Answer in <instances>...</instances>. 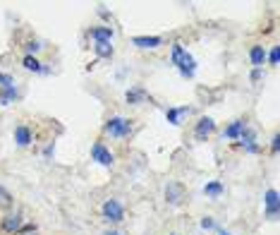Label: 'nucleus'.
Wrapping results in <instances>:
<instances>
[{"label":"nucleus","instance_id":"f8f14e48","mask_svg":"<svg viewBox=\"0 0 280 235\" xmlns=\"http://www.w3.org/2000/svg\"><path fill=\"white\" fill-rule=\"evenodd\" d=\"M14 142H17L19 147H27L29 142H31V132H29V127L19 125V127L14 130Z\"/></svg>","mask_w":280,"mask_h":235},{"label":"nucleus","instance_id":"4be33fe9","mask_svg":"<svg viewBox=\"0 0 280 235\" xmlns=\"http://www.w3.org/2000/svg\"><path fill=\"white\" fill-rule=\"evenodd\" d=\"M268 60H271V65H278V60H280V48H278V46H273V48H271Z\"/></svg>","mask_w":280,"mask_h":235},{"label":"nucleus","instance_id":"c85d7f7f","mask_svg":"<svg viewBox=\"0 0 280 235\" xmlns=\"http://www.w3.org/2000/svg\"><path fill=\"white\" fill-rule=\"evenodd\" d=\"M173 235H175V233H173Z\"/></svg>","mask_w":280,"mask_h":235},{"label":"nucleus","instance_id":"cd10ccee","mask_svg":"<svg viewBox=\"0 0 280 235\" xmlns=\"http://www.w3.org/2000/svg\"><path fill=\"white\" fill-rule=\"evenodd\" d=\"M218 235H230V233H225V231H220V233H218Z\"/></svg>","mask_w":280,"mask_h":235},{"label":"nucleus","instance_id":"0eeeda50","mask_svg":"<svg viewBox=\"0 0 280 235\" xmlns=\"http://www.w3.org/2000/svg\"><path fill=\"white\" fill-rule=\"evenodd\" d=\"M266 209H268V219L278 216V192L276 190H268L266 192Z\"/></svg>","mask_w":280,"mask_h":235},{"label":"nucleus","instance_id":"412c9836","mask_svg":"<svg viewBox=\"0 0 280 235\" xmlns=\"http://www.w3.org/2000/svg\"><path fill=\"white\" fill-rule=\"evenodd\" d=\"M14 96H17V91H14V86L10 84V86H5V94H2V98H0V101H2V103H10Z\"/></svg>","mask_w":280,"mask_h":235},{"label":"nucleus","instance_id":"2eb2a0df","mask_svg":"<svg viewBox=\"0 0 280 235\" xmlns=\"http://www.w3.org/2000/svg\"><path fill=\"white\" fill-rule=\"evenodd\" d=\"M204 192L209 194V197H218V194L223 192V185H220V182H209V185L204 187Z\"/></svg>","mask_w":280,"mask_h":235},{"label":"nucleus","instance_id":"a878e982","mask_svg":"<svg viewBox=\"0 0 280 235\" xmlns=\"http://www.w3.org/2000/svg\"><path fill=\"white\" fill-rule=\"evenodd\" d=\"M27 48H29V51H34V53H36V51H39V48H41V46H39V43H29V46H27Z\"/></svg>","mask_w":280,"mask_h":235},{"label":"nucleus","instance_id":"9b49d317","mask_svg":"<svg viewBox=\"0 0 280 235\" xmlns=\"http://www.w3.org/2000/svg\"><path fill=\"white\" fill-rule=\"evenodd\" d=\"M240 137H242V144L247 147V152H256L259 147L254 144V130H249V127H242V132H240Z\"/></svg>","mask_w":280,"mask_h":235},{"label":"nucleus","instance_id":"bb28decb","mask_svg":"<svg viewBox=\"0 0 280 235\" xmlns=\"http://www.w3.org/2000/svg\"><path fill=\"white\" fill-rule=\"evenodd\" d=\"M106 235H122V233H118V231H108Z\"/></svg>","mask_w":280,"mask_h":235},{"label":"nucleus","instance_id":"1a4fd4ad","mask_svg":"<svg viewBox=\"0 0 280 235\" xmlns=\"http://www.w3.org/2000/svg\"><path fill=\"white\" fill-rule=\"evenodd\" d=\"M19 226H22V216H19V214H10V216H5V221H2V231L17 233Z\"/></svg>","mask_w":280,"mask_h":235},{"label":"nucleus","instance_id":"f03ea898","mask_svg":"<svg viewBox=\"0 0 280 235\" xmlns=\"http://www.w3.org/2000/svg\"><path fill=\"white\" fill-rule=\"evenodd\" d=\"M106 132L113 135V137H125V135H130V120H125V118H110L106 123Z\"/></svg>","mask_w":280,"mask_h":235},{"label":"nucleus","instance_id":"6e6552de","mask_svg":"<svg viewBox=\"0 0 280 235\" xmlns=\"http://www.w3.org/2000/svg\"><path fill=\"white\" fill-rule=\"evenodd\" d=\"M91 36L96 39V43H110V41H113V29H110V27L91 29Z\"/></svg>","mask_w":280,"mask_h":235},{"label":"nucleus","instance_id":"9d476101","mask_svg":"<svg viewBox=\"0 0 280 235\" xmlns=\"http://www.w3.org/2000/svg\"><path fill=\"white\" fill-rule=\"evenodd\" d=\"M132 41L139 48H156V46H160V36H134Z\"/></svg>","mask_w":280,"mask_h":235},{"label":"nucleus","instance_id":"ddd939ff","mask_svg":"<svg viewBox=\"0 0 280 235\" xmlns=\"http://www.w3.org/2000/svg\"><path fill=\"white\" fill-rule=\"evenodd\" d=\"M249 58H252V65L261 68V65H264V60H266V51H264L261 46H254L252 51H249Z\"/></svg>","mask_w":280,"mask_h":235},{"label":"nucleus","instance_id":"423d86ee","mask_svg":"<svg viewBox=\"0 0 280 235\" xmlns=\"http://www.w3.org/2000/svg\"><path fill=\"white\" fill-rule=\"evenodd\" d=\"M213 130H215V123L211 118H201L199 125H197V130H194V135H197V139H206Z\"/></svg>","mask_w":280,"mask_h":235},{"label":"nucleus","instance_id":"b1692460","mask_svg":"<svg viewBox=\"0 0 280 235\" xmlns=\"http://www.w3.org/2000/svg\"><path fill=\"white\" fill-rule=\"evenodd\" d=\"M271 149H273V154H278V149H280V137H278V135L273 137V144H271Z\"/></svg>","mask_w":280,"mask_h":235},{"label":"nucleus","instance_id":"6ab92c4d","mask_svg":"<svg viewBox=\"0 0 280 235\" xmlns=\"http://www.w3.org/2000/svg\"><path fill=\"white\" fill-rule=\"evenodd\" d=\"M24 68H27V70H34V72H43V68H41V63L36 60V58H31V56L24 58Z\"/></svg>","mask_w":280,"mask_h":235},{"label":"nucleus","instance_id":"39448f33","mask_svg":"<svg viewBox=\"0 0 280 235\" xmlns=\"http://www.w3.org/2000/svg\"><path fill=\"white\" fill-rule=\"evenodd\" d=\"M165 197H168V202H170V204L177 207V204L185 199V187H182L180 182H170V185L165 187Z\"/></svg>","mask_w":280,"mask_h":235},{"label":"nucleus","instance_id":"dca6fc26","mask_svg":"<svg viewBox=\"0 0 280 235\" xmlns=\"http://www.w3.org/2000/svg\"><path fill=\"white\" fill-rule=\"evenodd\" d=\"M10 207H12V194L0 187V209H10Z\"/></svg>","mask_w":280,"mask_h":235},{"label":"nucleus","instance_id":"393cba45","mask_svg":"<svg viewBox=\"0 0 280 235\" xmlns=\"http://www.w3.org/2000/svg\"><path fill=\"white\" fill-rule=\"evenodd\" d=\"M0 84H2V86H10V84H12V79H10L7 75H0Z\"/></svg>","mask_w":280,"mask_h":235},{"label":"nucleus","instance_id":"5701e85b","mask_svg":"<svg viewBox=\"0 0 280 235\" xmlns=\"http://www.w3.org/2000/svg\"><path fill=\"white\" fill-rule=\"evenodd\" d=\"M201 226H204V228H206V231H211V228H215L213 219H204V221H201Z\"/></svg>","mask_w":280,"mask_h":235},{"label":"nucleus","instance_id":"a211bd4d","mask_svg":"<svg viewBox=\"0 0 280 235\" xmlns=\"http://www.w3.org/2000/svg\"><path fill=\"white\" fill-rule=\"evenodd\" d=\"M242 127H244V123H240V120H237V123H232V125H230V127L225 130V137H240Z\"/></svg>","mask_w":280,"mask_h":235},{"label":"nucleus","instance_id":"f3484780","mask_svg":"<svg viewBox=\"0 0 280 235\" xmlns=\"http://www.w3.org/2000/svg\"><path fill=\"white\" fill-rule=\"evenodd\" d=\"M96 53L101 58H110L113 56V46L110 43H96Z\"/></svg>","mask_w":280,"mask_h":235},{"label":"nucleus","instance_id":"7ed1b4c3","mask_svg":"<svg viewBox=\"0 0 280 235\" xmlns=\"http://www.w3.org/2000/svg\"><path fill=\"white\" fill-rule=\"evenodd\" d=\"M103 216H106L108 221L118 223V221H122V216H125V209H122V204L118 199H108L106 204H103Z\"/></svg>","mask_w":280,"mask_h":235},{"label":"nucleus","instance_id":"20e7f679","mask_svg":"<svg viewBox=\"0 0 280 235\" xmlns=\"http://www.w3.org/2000/svg\"><path fill=\"white\" fill-rule=\"evenodd\" d=\"M91 156H93V161H98L101 166H113V161H115V158H113V154L108 152L101 142H96V144L91 147Z\"/></svg>","mask_w":280,"mask_h":235},{"label":"nucleus","instance_id":"4468645a","mask_svg":"<svg viewBox=\"0 0 280 235\" xmlns=\"http://www.w3.org/2000/svg\"><path fill=\"white\" fill-rule=\"evenodd\" d=\"M185 113H189V111H187V108H170V111H168V123L177 125L180 123V115H185Z\"/></svg>","mask_w":280,"mask_h":235},{"label":"nucleus","instance_id":"aec40b11","mask_svg":"<svg viewBox=\"0 0 280 235\" xmlns=\"http://www.w3.org/2000/svg\"><path fill=\"white\" fill-rule=\"evenodd\" d=\"M146 98V91H141V89H132V91H127V101L134 103V101H144Z\"/></svg>","mask_w":280,"mask_h":235},{"label":"nucleus","instance_id":"f257e3e1","mask_svg":"<svg viewBox=\"0 0 280 235\" xmlns=\"http://www.w3.org/2000/svg\"><path fill=\"white\" fill-rule=\"evenodd\" d=\"M173 63L180 68V72H182L185 77H192V75H194V58L189 56V53H185V48H182L180 43H175V48H173Z\"/></svg>","mask_w":280,"mask_h":235}]
</instances>
